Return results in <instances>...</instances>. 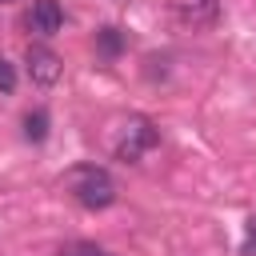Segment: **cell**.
Returning a JSON list of instances; mask_svg holds the SVG:
<instances>
[{
  "label": "cell",
  "mask_w": 256,
  "mask_h": 256,
  "mask_svg": "<svg viewBox=\"0 0 256 256\" xmlns=\"http://www.w3.org/2000/svg\"><path fill=\"white\" fill-rule=\"evenodd\" d=\"M24 136H28L32 144H40V140L48 136V112H40V108L28 112V116H24Z\"/></svg>",
  "instance_id": "obj_6"
},
{
  "label": "cell",
  "mask_w": 256,
  "mask_h": 256,
  "mask_svg": "<svg viewBox=\"0 0 256 256\" xmlns=\"http://www.w3.org/2000/svg\"><path fill=\"white\" fill-rule=\"evenodd\" d=\"M0 4H12V0H0Z\"/></svg>",
  "instance_id": "obj_10"
},
{
  "label": "cell",
  "mask_w": 256,
  "mask_h": 256,
  "mask_svg": "<svg viewBox=\"0 0 256 256\" xmlns=\"http://www.w3.org/2000/svg\"><path fill=\"white\" fill-rule=\"evenodd\" d=\"M156 140H160V132H156V124L152 120H144V116H132L128 124H124V136H120V144H116V160H124V164H136L148 148H156Z\"/></svg>",
  "instance_id": "obj_2"
},
{
  "label": "cell",
  "mask_w": 256,
  "mask_h": 256,
  "mask_svg": "<svg viewBox=\"0 0 256 256\" xmlns=\"http://www.w3.org/2000/svg\"><path fill=\"white\" fill-rule=\"evenodd\" d=\"M240 256H256V216H248V224H244V244H240Z\"/></svg>",
  "instance_id": "obj_7"
},
{
  "label": "cell",
  "mask_w": 256,
  "mask_h": 256,
  "mask_svg": "<svg viewBox=\"0 0 256 256\" xmlns=\"http://www.w3.org/2000/svg\"><path fill=\"white\" fill-rule=\"evenodd\" d=\"M28 24H32V32H40V36H56L60 24H64V8H60V0H36Z\"/></svg>",
  "instance_id": "obj_4"
},
{
  "label": "cell",
  "mask_w": 256,
  "mask_h": 256,
  "mask_svg": "<svg viewBox=\"0 0 256 256\" xmlns=\"http://www.w3.org/2000/svg\"><path fill=\"white\" fill-rule=\"evenodd\" d=\"M64 188H68V196H72L80 208H88V212H104V208L116 204V180L108 176V168H96V164L72 168V172L64 176Z\"/></svg>",
  "instance_id": "obj_1"
},
{
  "label": "cell",
  "mask_w": 256,
  "mask_h": 256,
  "mask_svg": "<svg viewBox=\"0 0 256 256\" xmlns=\"http://www.w3.org/2000/svg\"><path fill=\"white\" fill-rule=\"evenodd\" d=\"M104 256H108V252H104Z\"/></svg>",
  "instance_id": "obj_11"
},
{
  "label": "cell",
  "mask_w": 256,
  "mask_h": 256,
  "mask_svg": "<svg viewBox=\"0 0 256 256\" xmlns=\"http://www.w3.org/2000/svg\"><path fill=\"white\" fill-rule=\"evenodd\" d=\"M12 88H16V68L0 56V92H12Z\"/></svg>",
  "instance_id": "obj_8"
},
{
  "label": "cell",
  "mask_w": 256,
  "mask_h": 256,
  "mask_svg": "<svg viewBox=\"0 0 256 256\" xmlns=\"http://www.w3.org/2000/svg\"><path fill=\"white\" fill-rule=\"evenodd\" d=\"M96 52H100V56H108V60H116V56L124 52V32H120V28H112V24H108V28H100V32H96Z\"/></svg>",
  "instance_id": "obj_5"
},
{
  "label": "cell",
  "mask_w": 256,
  "mask_h": 256,
  "mask_svg": "<svg viewBox=\"0 0 256 256\" xmlns=\"http://www.w3.org/2000/svg\"><path fill=\"white\" fill-rule=\"evenodd\" d=\"M60 256H104L96 244H68V248H60Z\"/></svg>",
  "instance_id": "obj_9"
},
{
  "label": "cell",
  "mask_w": 256,
  "mask_h": 256,
  "mask_svg": "<svg viewBox=\"0 0 256 256\" xmlns=\"http://www.w3.org/2000/svg\"><path fill=\"white\" fill-rule=\"evenodd\" d=\"M24 68H28V76H32L36 88H52V84L60 80V72H64V60H60L52 48L32 44V48L24 52Z\"/></svg>",
  "instance_id": "obj_3"
}]
</instances>
